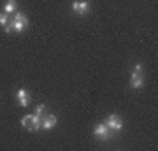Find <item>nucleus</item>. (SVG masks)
Masks as SVG:
<instances>
[{
    "label": "nucleus",
    "mask_w": 158,
    "mask_h": 151,
    "mask_svg": "<svg viewBox=\"0 0 158 151\" xmlns=\"http://www.w3.org/2000/svg\"><path fill=\"white\" fill-rule=\"evenodd\" d=\"M11 27H12V30L16 32V34H21L25 28L28 27V18L25 16L23 12H14V18L11 19Z\"/></svg>",
    "instance_id": "f257e3e1"
},
{
    "label": "nucleus",
    "mask_w": 158,
    "mask_h": 151,
    "mask_svg": "<svg viewBox=\"0 0 158 151\" xmlns=\"http://www.w3.org/2000/svg\"><path fill=\"white\" fill-rule=\"evenodd\" d=\"M40 120L42 118L37 116V114H28V116H23L21 118V125L25 127V128H28L30 132H35V130L40 128Z\"/></svg>",
    "instance_id": "f03ea898"
},
{
    "label": "nucleus",
    "mask_w": 158,
    "mask_h": 151,
    "mask_svg": "<svg viewBox=\"0 0 158 151\" xmlns=\"http://www.w3.org/2000/svg\"><path fill=\"white\" fill-rule=\"evenodd\" d=\"M113 130L109 128L106 123H98L93 127V135H95L97 139H100V141H109L111 137H113Z\"/></svg>",
    "instance_id": "7ed1b4c3"
},
{
    "label": "nucleus",
    "mask_w": 158,
    "mask_h": 151,
    "mask_svg": "<svg viewBox=\"0 0 158 151\" xmlns=\"http://www.w3.org/2000/svg\"><path fill=\"white\" fill-rule=\"evenodd\" d=\"M72 11L77 16H86L90 12V2L88 0H74L72 2Z\"/></svg>",
    "instance_id": "20e7f679"
},
{
    "label": "nucleus",
    "mask_w": 158,
    "mask_h": 151,
    "mask_svg": "<svg viewBox=\"0 0 158 151\" xmlns=\"http://www.w3.org/2000/svg\"><path fill=\"white\" fill-rule=\"evenodd\" d=\"M104 123L107 125V127L113 130V132H119V130L123 128V120H121L118 114H111V116H107Z\"/></svg>",
    "instance_id": "39448f33"
},
{
    "label": "nucleus",
    "mask_w": 158,
    "mask_h": 151,
    "mask_svg": "<svg viewBox=\"0 0 158 151\" xmlns=\"http://www.w3.org/2000/svg\"><path fill=\"white\" fill-rule=\"evenodd\" d=\"M58 123V118L55 116V114H44L42 116V120H40V128L42 130H51L55 128Z\"/></svg>",
    "instance_id": "423d86ee"
},
{
    "label": "nucleus",
    "mask_w": 158,
    "mask_h": 151,
    "mask_svg": "<svg viewBox=\"0 0 158 151\" xmlns=\"http://www.w3.org/2000/svg\"><path fill=\"white\" fill-rule=\"evenodd\" d=\"M16 100H18V104H19L21 107H28L30 100H32V97H30V93L25 88H19L16 91Z\"/></svg>",
    "instance_id": "0eeeda50"
},
{
    "label": "nucleus",
    "mask_w": 158,
    "mask_h": 151,
    "mask_svg": "<svg viewBox=\"0 0 158 151\" xmlns=\"http://www.w3.org/2000/svg\"><path fill=\"white\" fill-rule=\"evenodd\" d=\"M130 86L134 90H141L144 86V78L142 74H137V72H132V78H130Z\"/></svg>",
    "instance_id": "6e6552de"
},
{
    "label": "nucleus",
    "mask_w": 158,
    "mask_h": 151,
    "mask_svg": "<svg viewBox=\"0 0 158 151\" xmlns=\"http://www.w3.org/2000/svg\"><path fill=\"white\" fill-rule=\"evenodd\" d=\"M18 11V2L16 0H7L6 7H4V12H7V14H12V12Z\"/></svg>",
    "instance_id": "1a4fd4ad"
},
{
    "label": "nucleus",
    "mask_w": 158,
    "mask_h": 151,
    "mask_svg": "<svg viewBox=\"0 0 158 151\" xmlns=\"http://www.w3.org/2000/svg\"><path fill=\"white\" fill-rule=\"evenodd\" d=\"M9 23H11V14H7V12H0V27L6 28Z\"/></svg>",
    "instance_id": "9d476101"
},
{
    "label": "nucleus",
    "mask_w": 158,
    "mask_h": 151,
    "mask_svg": "<svg viewBox=\"0 0 158 151\" xmlns=\"http://www.w3.org/2000/svg\"><path fill=\"white\" fill-rule=\"evenodd\" d=\"M35 114L40 116V118L44 116V114H46V106H44V104H39V106L35 107Z\"/></svg>",
    "instance_id": "9b49d317"
},
{
    "label": "nucleus",
    "mask_w": 158,
    "mask_h": 151,
    "mask_svg": "<svg viewBox=\"0 0 158 151\" xmlns=\"http://www.w3.org/2000/svg\"><path fill=\"white\" fill-rule=\"evenodd\" d=\"M142 70H144V67H142L141 63H137L135 67H134V72H137V74H142Z\"/></svg>",
    "instance_id": "f8f14e48"
}]
</instances>
